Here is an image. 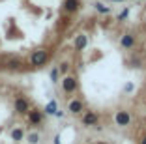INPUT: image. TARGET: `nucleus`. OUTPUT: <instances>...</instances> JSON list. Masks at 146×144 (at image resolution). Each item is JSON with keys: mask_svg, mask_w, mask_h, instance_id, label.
<instances>
[{"mask_svg": "<svg viewBox=\"0 0 146 144\" xmlns=\"http://www.w3.org/2000/svg\"><path fill=\"white\" fill-rule=\"evenodd\" d=\"M28 62H30L32 68H43V66L49 62V51H45V49H36V51H32Z\"/></svg>", "mask_w": 146, "mask_h": 144, "instance_id": "f257e3e1", "label": "nucleus"}, {"mask_svg": "<svg viewBox=\"0 0 146 144\" xmlns=\"http://www.w3.org/2000/svg\"><path fill=\"white\" fill-rule=\"evenodd\" d=\"M60 84H62V92H64L66 96L75 94L77 88H79V82H77V79H75L73 75H64V79L60 81Z\"/></svg>", "mask_w": 146, "mask_h": 144, "instance_id": "f03ea898", "label": "nucleus"}, {"mask_svg": "<svg viewBox=\"0 0 146 144\" xmlns=\"http://www.w3.org/2000/svg\"><path fill=\"white\" fill-rule=\"evenodd\" d=\"M13 110H15L19 116H26V112L30 110V103H28V99L23 98V96L15 98V101H13Z\"/></svg>", "mask_w": 146, "mask_h": 144, "instance_id": "7ed1b4c3", "label": "nucleus"}, {"mask_svg": "<svg viewBox=\"0 0 146 144\" xmlns=\"http://www.w3.org/2000/svg\"><path fill=\"white\" fill-rule=\"evenodd\" d=\"M114 123H116L118 127H127L129 123H131V114H129V110H125V109L116 110V114H114Z\"/></svg>", "mask_w": 146, "mask_h": 144, "instance_id": "20e7f679", "label": "nucleus"}, {"mask_svg": "<svg viewBox=\"0 0 146 144\" xmlns=\"http://www.w3.org/2000/svg\"><path fill=\"white\" fill-rule=\"evenodd\" d=\"M68 112L69 114H73V116H79V114H82L84 112V101L82 99H69V103H68Z\"/></svg>", "mask_w": 146, "mask_h": 144, "instance_id": "39448f33", "label": "nucleus"}, {"mask_svg": "<svg viewBox=\"0 0 146 144\" xmlns=\"http://www.w3.org/2000/svg\"><path fill=\"white\" fill-rule=\"evenodd\" d=\"M99 123V116L94 110H84L82 112V127H94Z\"/></svg>", "mask_w": 146, "mask_h": 144, "instance_id": "423d86ee", "label": "nucleus"}, {"mask_svg": "<svg viewBox=\"0 0 146 144\" xmlns=\"http://www.w3.org/2000/svg\"><path fill=\"white\" fill-rule=\"evenodd\" d=\"M26 118H28V123H30V125H41L43 112L38 110V109H30L28 112H26Z\"/></svg>", "mask_w": 146, "mask_h": 144, "instance_id": "0eeeda50", "label": "nucleus"}, {"mask_svg": "<svg viewBox=\"0 0 146 144\" xmlns=\"http://www.w3.org/2000/svg\"><path fill=\"white\" fill-rule=\"evenodd\" d=\"M86 45H88V36L86 34H79L77 38H75V43H73V47H75V51L81 52L86 49Z\"/></svg>", "mask_w": 146, "mask_h": 144, "instance_id": "6e6552de", "label": "nucleus"}, {"mask_svg": "<svg viewBox=\"0 0 146 144\" xmlns=\"http://www.w3.org/2000/svg\"><path fill=\"white\" fill-rule=\"evenodd\" d=\"M120 47H122V49H127V51H129V49H133V47H135V36L133 34H124L120 38Z\"/></svg>", "mask_w": 146, "mask_h": 144, "instance_id": "1a4fd4ad", "label": "nucleus"}, {"mask_svg": "<svg viewBox=\"0 0 146 144\" xmlns=\"http://www.w3.org/2000/svg\"><path fill=\"white\" fill-rule=\"evenodd\" d=\"M64 11L66 13H75L81 8V0H64Z\"/></svg>", "mask_w": 146, "mask_h": 144, "instance_id": "9d476101", "label": "nucleus"}, {"mask_svg": "<svg viewBox=\"0 0 146 144\" xmlns=\"http://www.w3.org/2000/svg\"><path fill=\"white\" fill-rule=\"evenodd\" d=\"M4 69H9V71H13V69H21L23 68V60L21 58H9L4 62V66H2Z\"/></svg>", "mask_w": 146, "mask_h": 144, "instance_id": "9b49d317", "label": "nucleus"}, {"mask_svg": "<svg viewBox=\"0 0 146 144\" xmlns=\"http://www.w3.org/2000/svg\"><path fill=\"white\" fill-rule=\"evenodd\" d=\"M56 110H58V103L52 99V101H49L47 105H45V110H43V112H45L47 116H54V114H56Z\"/></svg>", "mask_w": 146, "mask_h": 144, "instance_id": "f8f14e48", "label": "nucleus"}, {"mask_svg": "<svg viewBox=\"0 0 146 144\" xmlns=\"http://www.w3.org/2000/svg\"><path fill=\"white\" fill-rule=\"evenodd\" d=\"M94 8H96V11H98V13H101V15H109V13L112 11V8L105 6L103 2H96V4H94Z\"/></svg>", "mask_w": 146, "mask_h": 144, "instance_id": "ddd939ff", "label": "nucleus"}, {"mask_svg": "<svg viewBox=\"0 0 146 144\" xmlns=\"http://www.w3.org/2000/svg\"><path fill=\"white\" fill-rule=\"evenodd\" d=\"M11 139L15 140V142H21V140L25 139V131H23L21 127H15V129L11 131Z\"/></svg>", "mask_w": 146, "mask_h": 144, "instance_id": "4468645a", "label": "nucleus"}, {"mask_svg": "<svg viewBox=\"0 0 146 144\" xmlns=\"http://www.w3.org/2000/svg\"><path fill=\"white\" fill-rule=\"evenodd\" d=\"M56 68H58V71H60V75H68L69 68H71V64H69V62H62V64H58Z\"/></svg>", "mask_w": 146, "mask_h": 144, "instance_id": "2eb2a0df", "label": "nucleus"}, {"mask_svg": "<svg viewBox=\"0 0 146 144\" xmlns=\"http://www.w3.org/2000/svg\"><path fill=\"white\" fill-rule=\"evenodd\" d=\"M26 139H28V142H30V144H38L39 139H41V135H39V133H36V131H32V133H28V137H26Z\"/></svg>", "mask_w": 146, "mask_h": 144, "instance_id": "dca6fc26", "label": "nucleus"}, {"mask_svg": "<svg viewBox=\"0 0 146 144\" xmlns=\"http://www.w3.org/2000/svg\"><path fill=\"white\" fill-rule=\"evenodd\" d=\"M127 17H129V8H124L120 13H118V17H116V21H120V23H122V21H125Z\"/></svg>", "mask_w": 146, "mask_h": 144, "instance_id": "f3484780", "label": "nucleus"}, {"mask_svg": "<svg viewBox=\"0 0 146 144\" xmlns=\"http://www.w3.org/2000/svg\"><path fill=\"white\" fill-rule=\"evenodd\" d=\"M58 77H60L58 68H52V69H51V81H52V84H56V82H58Z\"/></svg>", "mask_w": 146, "mask_h": 144, "instance_id": "a211bd4d", "label": "nucleus"}, {"mask_svg": "<svg viewBox=\"0 0 146 144\" xmlns=\"http://www.w3.org/2000/svg\"><path fill=\"white\" fill-rule=\"evenodd\" d=\"M133 88H135V86H133V84H131V82H127V84H125V86H124V92H127V94H131V92H133Z\"/></svg>", "mask_w": 146, "mask_h": 144, "instance_id": "6ab92c4d", "label": "nucleus"}, {"mask_svg": "<svg viewBox=\"0 0 146 144\" xmlns=\"http://www.w3.org/2000/svg\"><path fill=\"white\" fill-rule=\"evenodd\" d=\"M64 114H66V112H64V110H56V118H64Z\"/></svg>", "mask_w": 146, "mask_h": 144, "instance_id": "aec40b11", "label": "nucleus"}, {"mask_svg": "<svg viewBox=\"0 0 146 144\" xmlns=\"http://www.w3.org/2000/svg\"><path fill=\"white\" fill-rule=\"evenodd\" d=\"M139 144H146V135H144V137L141 139V142H139Z\"/></svg>", "mask_w": 146, "mask_h": 144, "instance_id": "412c9836", "label": "nucleus"}, {"mask_svg": "<svg viewBox=\"0 0 146 144\" xmlns=\"http://www.w3.org/2000/svg\"><path fill=\"white\" fill-rule=\"evenodd\" d=\"M112 2H124V0H112Z\"/></svg>", "mask_w": 146, "mask_h": 144, "instance_id": "4be33fe9", "label": "nucleus"}]
</instances>
